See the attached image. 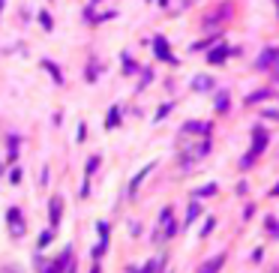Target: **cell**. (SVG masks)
I'll use <instances>...</instances> for the list:
<instances>
[{"mask_svg": "<svg viewBox=\"0 0 279 273\" xmlns=\"http://www.w3.org/2000/svg\"><path fill=\"white\" fill-rule=\"evenodd\" d=\"M69 267H72V249H63L54 261H42L39 264V273H69Z\"/></svg>", "mask_w": 279, "mask_h": 273, "instance_id": "6da1fadb", "label": "cell"}, {"mask_svg": "<svg viewBox=\"0 0 279 273\" xmlns=\"http://www.w3.org/2000/svg\"><path fill=\"white\" fill-rule=\"evenodd\" d=\"M6 219H9V234L12 237H24V219H21V210H15V207H9V213H6Z\"/></svg>", "mask_w": 279, "mask_h": 273, "instance_id": "7a4b0ae2", "label": "cell"}, {"mask_svg": "<svg viewBox=\"0 0 279 273\" xmlns=\"http://www.w3.org/2000/svg\"><path fill=\"white\" fill-rule=\"evenodd\" d=\"M264 147H267V132L261 129V126H255V129H252V150H249V156H252V159L261 156Z\"/></svg>", "mask_w": 279, "mask_h": 273, "instance_id": "3957f363", "label": "cell"}, {"mask_svg": "<svg viewBox=\"0 0 279 273\" xmlns=\"http://www.w3.org/2000/svg\"><path fill=\"white\" fill-rule=\"evenodd\" d=\"M60 213H63V198H60V195H54V198H51V204H48L51 228H57V225H60Z\"/></svg>", "mask_w": 279, "mask_h": 273, "instance_id": "277c9868", "label": "cell"}, {"mask_svg": "<svg viewBox=\"0 0 279 273\" xmlns=\"http://www.w3.org/2000/svg\"><path fill=\"white\" fill-rule=\"evenodd\" d=\"M273 63H279V48H264V51H261V57L255 60L258 69H267V66H273Z\"/></svg>", "mask_w": 279, "mask_h": 273, "instance_id": "5b68a950", "label": "cell"}, {"mask_svg": "<svg viewBox=\"0 0 279 273\" xmlns=\"http://www.w3.org/2000/svg\"><path fill=\"white\" fill-rule=\"evenodd\" d=\"M153 48H156V57L159 60H174V54L168 51V42L162 36H153Z\"/></svg>", "mask_w": 279, "mask_h": 273, "instance_id": "8992f818", "label": "cell"}, {"mask_svg": "<svg viewBox=\"0 0 279 273\" xmlns=\"http://www.w3.org/2000/svg\"><path fill=\"white\" fill-rule=\"evenodd\" d=\"M150 171H153V162H150V165H144V168H141V171H138V174L132 177V183H129V198L135 195V189H138V186H141V180H144V177H147Z\"/></svg>", "mask_w": 279, "mask_h": 273, "instance_id": "52a82bcc", "label": "cell"}, {"mask_svg": "<svg viewBox=\"0 0 279 273\" xmlns=\"http://www.w3.org/2000/svg\"><path fill=\"white\" fill-rule=\"evenodd\" d=\"M222 264H225V255H213V258L207 261L198 273H219V267H222Z\"/></svg>", "mask_w": 279, "mask_h": 273, "instance_id": "ba28073f", "label": "cell"}, {"mask_svg": "<svg viewBox=\"0 0 279 273\" xmlns=\"http://www.w3.org/2000/svg\"><path fill=\"white\" fill-rule=\"evenodd\" d=\"M228 54H231V51L225 48V45H216V48H210V54H207V60H210V63H222V60L228 57Z\"/></svg>", "mask_w": 279, "mask_h": 273, "instance_id": "9c48e42d", "label": "cell"}, {"mask_svg": "<svg viewBox=\"0 0 279 273\" xmlns=\"http://www.w3.org/2000/svg\"><path fill=\"white\" fill-rule=\"evenodd\" d=\"M210 87H213V78H210V75H195V81H192V90L204 93V90H210Z\"/></svg>", "mask_w": 279, "mask_h": 273, "instance_id": "30bf717a", "label": "cell"}, {"mask_svg": "<svg viewBox=\"0 0 279 273\" xmlns=\"http://www.w3.org/2000/svg\"><path fill=\"white\" fill-rule=\"evenodd\" d=\"M198 216H201V204H198V198H192L189 201V213H186V225H192Z\"/></svg>", "mask_w": 279, "mask_h": 273, "instance_id": "8fae6325", "label": "cell"}, {"mask_svg": "<svg viewBox=\"0 0 279 273\" xmlns=\"http://www.w3.org/2000/svg\"><path fill=\"white\" fill-rule=\"evenodd\" d=\"M183 132H198V135H207V132H210V123H195V120H189V123L183 126Z\"/></svg>", "mask_w": 279, "mask_h": 273, "instance_id": "7c38bea8", "label": "cell"}, {"mask_svg": "<svg viewBox=\"0 0 279 273\" xmlns=\"http://www.w3.org/2000/svg\"><path fill=\"white\" fill-rule=\"evenodd\" d=\"M162 264H165V258H153V261H147V267L132 270V273H159V270H162Z\"/></svg>", "mask_w": 279, "mask_h": 273, "instance_id": "4fadbf2b", "label": "cell"}, {"mask_svg": "<svg viewBox=\"0 0 279 273\" xmlns=\"http://www.w3.org/2000/svg\"><path fill=\"white\" fill-rule=\"evenodd\" d=\"M261 99H270V90H255V93H249V96H246V105H255V102H261Z\"/></svg>", "mask_w": 279, "mask_h": 273, "instance_id": "5bb4252c", "label": "cell"}, {"mask_svg": "<svg viewBox=\"0 0 279 273\" xmlns=\"http://www.w3.org/2000/svg\"><path fill=\"white\" fill-rule=\"evenodd\" d=\"M51 237H54V228H48V231H42V234H39V240H36V246H39V249H45V246L51 243Z\"/></svg>", "mask_w": 279, "mask_h": 273, "instance_id": "9a60e30c", "label": "cell"}, {"mask_svg": "<svg viewBox=\"0 0 279 273\" xmlns=\"http://www.w3.org/2000/svg\"><path fill=\"white\" fill-rule=\"evenodd\" d=\"M216 111H228V93H216Z\"/></svg>", "mask_w": 279, "mask_h": 273, "instance_id": "2e32d148", "label": "cell"}, {"mask_svg": "<svg viewBox=\"0 0 279 273\" xmlns=\"http://www.w3.org/2000/svg\"><path fill=\"white\" fill-rule=\"evenodd\" d=\"M213 192H216V183H207V186H201V189H195V198H207Z\"/></svg>", "mask_w": 279, "mask_h": 273, "instance_id": "e0dca14e", "label": "cell"}, {"mask_svg": "<svg viewBox=\"0 0 279 273\" xmlns=\"http://www.w3.org/2000/svg\"><path fill=\"white\" fill-rule=\"evenodd\" d=\"M264 228L273 234V237H279V222H276V219L273 216H267V222H264Z\"/></svg>", "mask_w": 279, "mask_h": 273, "instance_id": "ac0fdd59", "label": "cell"}, {"mask_svg": "<svg viewBox=\"0 0 279 273\" xmlns=\"http://www.w3.org/2000/svg\"><path fill=\"white\" fill-rule=\"evenodd\" d=\"M117 123H120V111H117V108H111V111H108V129H114Z\"/></svg>", "mask_w": 279, "mask_h": 273, "instance_id": "d6986e66", "label": "cell"}, {"mask_svg": "<svg viewBox=\"0 0 279 273\" xmlns=\"http://www.w3.org/2000/svg\"><path fill=\"white\" fill-rule=\"evenodd\" d=\"M42 66H45V69H48V72H51V75H54V81H57V84H60V81H63V78H60V69H57V66H54V63H48V60H45V63H42Z\"/></svg>", "mask_w": 279, "mask_h": 273, "instance_id": "ffe728a7", "label": "cell"}, {"mask_svg": "<svg viewBox=\"0 0 279 273\" xmlns=\"http://www.w3.org/2000/svg\"><path fill=\"white\" fill-rule=\"evenodd\" d=\"M213 225H216V219H207V222H204V228H201V237H207V234H210V231H213Z\"/></svg>", "mask_w": 279, "mask_h": 273, "instance_id": "44dd1931", "label": "cell"}, {"mask_svg": "<svg viewBox=\"0 0 279 273\" xmlns=\"http://www.w3.org/2000/svg\"><path fill=\"white\" fill-rule=\"evenodd\" d=\"M168 111H171V102H165V105H162V108H159V111H156V120H162V117H165V114H168Z\"/></svg>", "mask_w": 279, "mask_h": 273, "instance_id": "7402d4cb", "label": "cell"}, {"mask_svg": "<svg viewBox=\"0 0 279 273\" xmlns=\"http://www.w3.org/2000/svg\"><path fill=\"white\" fill-rule=\"evenodd\" d=\"M123 69H126V72H135V63H132L129 57H123Z\"/></svg>", "mask_w": 279, "mask_h": 273, "instance_id": "603a6c76", "label": "cell"}, {"mask_svg": "<svg viewBox=\"0 0 279 273\" xmlns=\"http://www.w3.org/2000/svg\"><path fill=\"white\" fill-rule=\"evenodd\" d=\"M9 180H12V183H18V180H21V168H15V171L9 174Z\"/></svg>", "mask_w": 279, "mask_h": 273, "instance_id": "cb8c5ba5", "label": "cell"}, {"mask_svg": "<svg viewBox=\"0 0 279 273\" xmlns=\"http://www.w3.org/2000/svg\"><path fill=\"white\" fill-rule=\"evenodd\" d=\"M264 117H270V120H279V111H270V108H267V111H264Z\"/></svg>", "mask_w": 279, "mask_h": 273, "instance_id": "d4e9b609", "label": "cell"}, {"mask_svg": "<svg viewBox=\"0 0 279 273\" xmlns=\"http://www.w3.org/2000/svg\"><path fill=\"white\" fill-rule=\"evenodd\" d=\"M270 195H279V183H276V186H273V189H270Z\"/></svg>", "mask_w": 279, "mask_h": 273, "instance_id": "484cf974", "label": "cell"}, {"mask_svg": "<svg viewBox=\"0 0 279 273\" xmlns=\"http://www.w3.org/2000/svg\"><path fill=\"white\" fill-rule=\"evenodd\" d=\"M276 15H279V0H276Z\"/></svg>", "mask_w": 279, "mask_h": 273, "instance_id": "4316f807", "label": "cell"}, {"mask_svg": "<svg viewBox=\"0 0 279 273\" xmlns=\"http://www.w3.org/2000/svg\"><path fill=\"white\" fill-rule=\"evenodd\" d=\"M0 9H3V0H0Z\"/></svg>", "mask_w": 279, "mask_h": 273, "instance_id": "83f0119b", "label": "cell"}]
</instances>
